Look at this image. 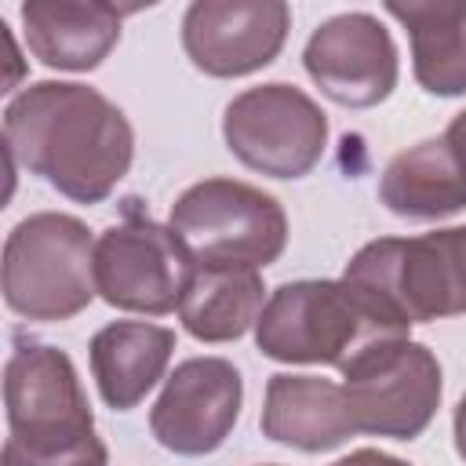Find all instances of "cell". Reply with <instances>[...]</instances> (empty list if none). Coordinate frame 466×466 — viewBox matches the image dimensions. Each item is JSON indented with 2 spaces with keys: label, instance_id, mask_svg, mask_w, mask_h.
I'll use <instances>...</instances> for the list:
<instances>
[{
  "label": "cell",
  "instance_id": "obj_11",
  "mask_svg": "<svg viewBox=\"0 0 466 466\" xmlns=\"http://www.w3.org/2000/svg\"><path fill=\"white\" fill-rule=\"evenodd\" d=\"M244 379L226 357H189L175 364L149 411V430L175 455H211L240 419Z\"/></svg>",
  "mask_w": 466,
  "mask_h": 466
},
{
  "label": "cell",
  "instance_id": "obj_2",
  "mask_svg": "<svg viewBox=\"0 0 466 466\" xmlns=\"http://www.w3.org/2000/svg\"><path fill=\"white\" fill-rule=\"evenodd\" d=\"M7 441L0 466H109L69 353L15 342L4 364Z\"/></svg>",
  "mask_w": 466,
  "mask_h": 466
},
{
  "label": "cell",
  "instance_id": "obj_4",
  "mask_svg": "<svg viewBox=\"0 0 466 466\" xmlns=\"http://www.w3.org/2000/svg\"><path fill=\"white\" fill-rule=\"evenodd\" d=\"M382 317L400 328L466 313V226L419 237H379L342 269Z\"/></svg>",
  "mask_w": 466,
  "mask_h": 466
},
{
  "label": "cell",
  "instance_id": "obj_3",
  "mask_svg": "<svg viewBox=\"0 0 466 466\" xmlns=\"http://www.w3.org/2000/svg\"><path fill=\"white\" fill-rule=\"evenodd\" d=\"M408 328L382 317L353 284L339 280H284L269 291L255 346L280 364L346 368L360 350L382 339H404Z\"/></svg>",
  "mask_w": 466,
  "mask_h": 466
},
{
  "label": "cell",
  "instance_id": "obj_19",
  "mask_svg": "<svg viewBox=\"0 0 466 466\" xmlns=\"http://www.w3.org/2000/svg\"><path fill=\"white\" fill-rule=\"evenodd\" d=\"M331 466H411V462H404V459H397L390 451H379V448H357V451L342 455Z\"/></svg>",
  "mask_w": 466,
  "mask_h": 466
},
{
  "label": "cell",
  "instance_id": "obj_14",
  "mask_svg": "<svg viewBox=\"0 0 466 466\" xmlns=\"http://www.w3.org/2000/svg\"><path fill=\"white\" fill-rule=\"evenodd\" d=\"M258 426H262V437H269L273 444H284L306 455L331 451L357 433L346 408L342 382H331L320 375H291V371L269 375Z\"/></svg>",
  "mask_w": 466,
  "mask_h": 466
},
{
  "label": "cell",
  "instance_id": "obj_20",
  "mask_svg": "<svg viewBox=\"0 0 466 466\" xmlns=\"http://www.w3.org/2000/svg\"><path fill=\"white\" fill-rule=\"evenodd\" d=\"M444 138L451 142V149L459 153V160H462V167H466V109L451 116V124H448V131H444Z\"/></svg>",
  "mask_w": 466,
  "mask_h": 466
},
{
  "label": "cell",
  "instance_id": "obj_18",
  "mask_svg": "<svg viewBox=\"0 0 466 466\" xmlns=\"http://www.w3.org/2000/svg\"><path fill=\"white\" fill-rule=\"evenodd\" d=\"M266 306L262 273L251 266H197L178 302V320L197 342H237Z\"/></svg>",
  "mask_w": 466,
  "mask_h": 466
},
{
  "label": "cell",
  "instance_id": "obj_7",
  "mask_svg": "<svg viewBox=\"0 0 466 466\" xmlns=\"http://www.w3.org/2000/svg\"><path fill=\"white\" fill-rule=\"evenodd\" d=\"M339 371L357 433L415 441L441 408V360L426 342L408 335L371 342Z\"/></svg>",
  "mask_w": 466,
  "mask_h": 466
},
{
  "label": "cell",
  "instance_id": "obj_22",
  "mask_svg": "<svg viewBox=\"0 0 466 466\" xmlns=\"http://www.w3.org/2000/svg\"><path fill=\"white\" fill-rule=\"evenodd\" d=\"M266 466H273V462H266Z\"/></svg>",
  "mask_w": 466,
  "mask_h": 466
},
{
  "label": "cell",
  "instance_id": "obj_1",
  "mask_svg": "<svg viewBox=\"0 0 466 466\" xmlns=\"http://www.w3.org/2000/svg\"><path fill=\"white\" fill-rule=\"evenodd\" d=\"M7 160L76 204H102L131 171L135 127L98 87L36 80L4 109Z\"/></svg>",
  "mask_w": 466,
  "mask_h": 466
},
{
  "label": "cell",
  "instance_id": "obj_15",
  "mask_svg": "<svg viewBox=\"0 0 466 466\" xmlns=\"http://www.w3.org/2000/svg\"><path fill=\"white\" fill-rule=\"evenodd\" d=\"M175 353V331L149 320H113L87 342V360L102 400L113 411H131L164 379Z\"/></svg>",
  "mask_w": 466,
  "mask_h": 466
},
{
  "label": "cell",
  "instance_id": "obj_8",
  "mask_svg": "<svg viewBox=\"0 0 466 466\" xmlns=\"http://www.w3.org/2000/svg\"><path fill=\"white\" fill-rule=\"evenodd\" d=\"M222 138L244 167L269 178H302L324 157L328 113L302 87L269 80L226 102Z\"/></svg>",
  "mask_w": 466,
  "mask_h": 466
},
{
  "label": "cell",
  "instance_id": "obj_10",
  "mask_svg": "<svg viewBox=\"0 0 466 466\" xmlns=\"http://www.w3.org/2000/svg\"><path fill=\"white\" fill-rule=\"evenodd\" d=\"M302 66L320 95L346 109H371L386 102L400 76L397 44L368 11L324 18L302 47Z\"/></svg>",
  "mask_w": 466,
  "mask_h": 466
},
{
  "label": "cell",
  "instance_id": "obj_6",
  "mask_svg": "<svg viewBox=\"0 0 466 466\" xmlns=\"http://www.w3.org/2000/svg\"><path fill=\"white\" fill-rule=\"evenodd\" d=\"M197 266H273L288 248V215L280 200L240 178H204L182 189L167 222Z\"/></svg>",
  "mask_w": 466,
  "mask_h": 466
},
{
  "label": "cell",
  "instance_id": "obj_12",
  "mask_svg": "<svg viewBox=\"0 0 466 466\" xmlns=\"http://www.w3.org/2000/svg\"><path fill=\"white\" fill-rule=\"evenodd\" d=\"M291 29L284 0H193L182 15L186 58L218 80L266 69Z\"/></svg>",
  "mask_w": 466,
  "mask_h": 466
},
{
  "label": "cell",
  "instance_id": "obj_5",
  "mask_svg": "<svg viewBox=\"0 0 466 466\" xmlns=\"http://www.w3.org/2000/svg\"><path fill=\"white\" fill-rule=\"evenodd\" d=\"M95 295V240L76 215L36 211L7 233L4 302L11 313L58 324L84 313Z\"/></svg>",
  "mask_w": 466,
  "mask_h": 466
},
{
  "label": "cell",
  "instance_id": "obj_16",
  "mask_svg": "<svg viewBox=\"0 0 466 466\" xmlns=\"http://www.w3.org/2000/svg\"><path fill=\"white\" fill-rule=\"evenodd\" d=\"M379 204L411 222H437L466 208V167L444 135L400 149L379 175Z\"/></svg>",
  "mask_w": 466,
  "mask_h": 466
},
{
  "label": "cell",
  "instance_id": "obj_17",
  "mask_svg": "<svg viewBox=\"0 0 466 466\" xmlns=\"http://www.w3.org/2000/svg\"><path fill=\"white\" fill-rule=\"evenodd\" d=\"M411 40V73L437 98L466 95V0H390Z\"/></svg>",
  "mask_w": 466,
  "mask_h": 466
},
{
  "label": "cell",
  "instance_id": "obj_13",
  "mask_svg": "<svg viewBox=\"0 0 466 466\" xmlns=\"http://www.w3.org/2000/svg\"><path fill=\"white\" fill-rule=\"evenodd\" d=\"M135 7L106 0H25L18 7L29 51L47 69L91 73L120 44V22Z\"/></svg>",
  "mask_w": 466,
  "mask_h": 466
},
{
  "label": "cell",
  "instance_id": "obj_9",
  "mask_svg": "<svg viewBox=\"0 0 466 466\" xmlns=\"http://www.w3.org/2000/svg\"><path fill=\"white\" fill-rule=\"evenodd\" d=\"M197 258L171 226L142 215L113 222L95 240V288L98 299L124 313L164 317L178 309Z\"/></svg>",
  "mask_w": 466,
  "mask_h": 466
},
{
  "label": "cell",
  "instance_id": "obj_21",
  "mask_svg": "<svg viewBox=\"0 0 466 466\" xmlns=\"http://www.w3.org/2000/svg\"><path fill=\"white\" fill-rule=\"evenodd\" d=\"M451 430H455V451H459V459L466 462V393H462V397H459V404H455Z\"/></svg>",
  "mask_w": 466,
  "mask_h": 466
}]
</instances>
